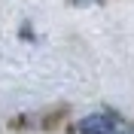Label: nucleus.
<instances>
[{"mask_svg": "<svg viewBox=\"0 0 134 134\" xmlns=\"http://www.w3.org/2000/svg\"><path fill=\"white\" fill-rule=\"evenodd\" d=\"M79 134H119V122L110 113H92L79 122Z\"/></svg>", "mask_w": 134, "mask_h": 134, "instance_id": "1", "label": "nucleus"}, {"mask_svg": "<svg viewBox=\"0 0 134 134\" xmlns=\"http://www.w3.org/2000/svg\"><path fill=\"white\" fill-rule=\"evenodd\" d=\"M128 134H134V128H128Z\"/></svg>", "mask_w": 134, "mask_h": 134, "instance_id": "2", "label": "nucleus"}]
</instances>
